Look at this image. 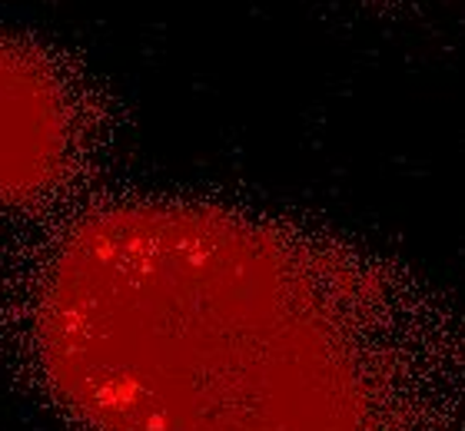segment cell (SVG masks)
<instances>
[{
	"instance_id": "cell-1",
	"label": "cell",
	"mask_w": 465,
	"mask_h": 431,
	"mask_svg": "<svg viewBox=\"0 0 465 431\" xmlns=\"http://www.w3.org/2000/svg\"><path fill=\"white\" fill-rule=\"evenodd\" d=\"M30 345L90 431H446L452 378L369 269L183 200L67 222L27 286Z\"/></svg>"
},
{
	"instance_id": "cell-2",
	"label": "cell",
	"mask_w": 465,
	"mask_h": 431,
	"mask_svg": "<svg viewBox=\"0 0 465 431\" xmlns=\"http://www.w3.org/2000/svg\"><path fill=\"white\" fill-rule=\"evenodd\" d=\"M97 110L54 47L0 30V210L50 200L90 156Z\"/></svg>"
}]
</instances>
